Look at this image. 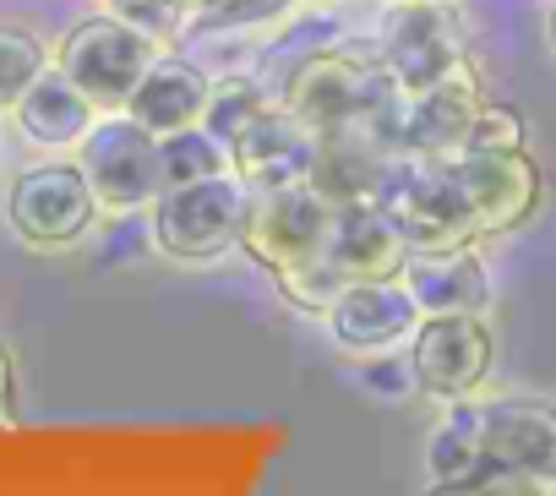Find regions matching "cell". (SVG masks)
Returning a JSON list of instances; mask_svg holds the SVG:
<instances>
[{
	"label": "cell",
	"mask_w": 556,
	"mask_h": 496,
	"mask_svg": "<svg viewBox=\"0 0 556 496\" xmlns=\"http://www.w3.org/2000/svg\"><path fill=\"white\" fill-rule=\"evenodd\" d=\"M377 202L393 213L399 234L409 240V252H447V245L480 240L469 196H464V186H458L447 158L399 153L388 180L377 186Z\"/></svg>",
	"instance_id": "1"
},
{
	"label": "cell",
	"mask_w": 556,
	"mask_h": 496,
	"mask_svg": "<svg viewBox=\"0 0 556 496\" xmlns=\"http://www.w3.org/2000/svg\"><path fill=\"white\" fill-rule=\"evenodd\" d=\"M339 202L328 191H317L312 180H290V186H251L245 196V224H240V245L245 257L267 274H285L301 263H317L328 252V229H333Z\"/></svg>",
	"instance_id": "2"
},
{
	"label": "cell",
	"mask_w": 556,
	"mask_h": 496,
	"mask_svg": "<svg viewBox=\"0 0 556 496\" xmlns=\"http://www.w3.org/2000/svg\"><path fill=\"white\" fill-rule=\"evenodd\" d=\"M245 196L251 186L224 169L207 180H186V186H164L153 202V240L159 252L175 263H213L229 245H240V224H245Z\"/></svg>",
	"instance_id": "3"
},
{
	"label": "cell",
	"mask_w": 556,
	"mask_h": 496,
	"mask_svg": "<svg viewBox=\"0 0 556 496\" xmlns=\"http://www.w3.org/2000/svg\"><path fill=\"white\" fill-rule=\"evenodd\" d=\"M77 164L99 196V207L126 213V207H153L164 191V153L159 131L131 120L126 110H110L93 120V131L77 142Z\"/></svg>",
	"instance_id": "4"
},
{
	"label": "cell",
	"mask_w": 556,
	"mask_h": 496,
	"mask_svg": "<svg viewBox=\"0 0 556 496\" xmlns=\"http://www.w3.org/2000/svg\"><path fill=\"white\" fill-rule=\"evenodd\" d=\"M153 61H159V44H153L148 34H137L131 23H121L115 12L77 23V28L61 39V50H55V66H61L104 115H110V110H126L131 88L142 82V72H148Z\"/></svg>",
	"instance_id": "5"
},
{
	"label": "cell",
	"mask_w": 556,
	"mask_h": 496,
	"mask_svg": "<svg viewBox=\"0 0 556 496\" xmlns=\"http://www.w3.org/2000/svg\"><path fill=\"white\" fill-rule=\"evenodd\" d=\"M7 218L12 229L39 245V252H61V245L83 240L99 218V196L83 175V164H34L12 180V196H7Z\"/></svg>",
	"instance_id": "6"
},
{
	"label": "cell",
	"mask_w": 556,
	"mask_h": 496,
	"mask_svg": "<svg viewBox=\"0 0 556 496\" xmlns=\"http://www.w3.org/2000/svg\"><path fill=\"white\" fill-rule=\"evenodd\" d=\"M491 371V328L480 311H437L420 317L409 339V377L420 393L453 404L469 398Z\"/></svg>",
	"instance_id": "7"
},
{
	"label": "cell",
	"mask_w": 556,
	"mask_h": 496,
	"mask_svg": "<svg viewBox=\"0 0 556 496\" xmlns=\"http://www.w3.org/2000/svg\"><path fill=\"white\" fill-rule=\"evenodd\" d=\"M485 431V485H556V404L545 398H491L480 404Z\"/></svg>",
	"instance_id": "8"
},
{
	"label": "cell",
	"mask_w": 556,
	"mask_h": 496,
	"mask_svg": "<svg viewBox=\"0 0 556 496\" xmlns=\"http://www.w3.org/2000/svg\"><path fill=\"white\" fill-rule=\"evenodd\" d=\"M447 164L469 196L480 234H507L540 207V164L523 148H464L447 153Z\"/></svg>",
	"instance_id": "9"
},
{
	"label": "cell",
	"mask_w": 556,
	"mask_h": 496,
	"mask_svg": "<svg viewBox=\"0 0 556 496\" xmlns=\"http://www.w3.org/2000/svg\"><path fill=\"white\" fill-rule=\"evenodd\" d=\"M323 317L344 355H393L415 339L426 311L415 306L404 279H350Z\"/></svg>",
	"instance_id": "10"
},
{
	"label": "cell",
	"mask_w": 556,
	"mask_h": 496,
	"mask_svg": "<svg viewBox=\"0 0 556 496\" xmlns=\"http://www.w3.org/2000/svg\"><path fill=\"white\" fill-rule=\"evenodd\" d=\"M312 158H317V131L285 110V104H262L245 115V126L229 137V169L245 186H290V180H312Z\"/></svg>",
	"instance_id": "11"
},
{
	"label": "cell",
	"mask_w": 556,
	"mask_h": 496,
	"mask_svg": "<svg viewBox=\"0 0 556 496\" xmlns=\"http://www.w3.org/2000/svg\"><path fill=\"white\" fill-rule=\"evenodd\" d=\"M485 93L475 82V66L458 61L447 77H437L420 93H404V153L420 158H447L469 142V126L480 115Z\"/></svg>",
	"instance_id": "12"
},
{
	"label": "cell",
	"mask_w": 556,
	"mask_h": 496,
	"mask_svg": "<svg viewBox=\"0 0 556 496\" xmlns=\"http://www.w3.org/2000/svg\"><path fill=\"white\" fill-rule=\"evenodd\" d=\"M323 257L344 279H399L409 263V240L399 234L393 213L377 196H355V202H339Z\"/></svg>",
	"instance_id": "13"
},
{
	"label": "cell",
	"mask_w": 556,
	"mask_h": 496,
	"mask_svg": "<svg viewBox=\"0 0 556 496\" xmlns=\"http://www.w3.org/2000/svg\"><path fill=\"white\" fill-rule=\"evenodd\" d=\"M464 61L453 23L442 17V0H420V7H399V17L388 23V44H382V72L404 88L420 93L437 77H447Z\"/></svg>",
	"instance_id": "14"
},
{
	"label": "cell",
	"mask_w": 556,
	"mask_h": 496,
	"mask_svg": "<svg viewBox=\"0 0 556 496\" xmlns=\"http://www.w3.org/2000/svg\"><path fill=\"white\" fill-rule=\"evenodd\" d=\"M399 279H404V290L415 295V306L426 317H437V311H485V301H491V279L475 257V240L447 245V252H409Z\"/></svg>",
	"instance_id": "15"
},
{
	"label": "cell",
	"mask_w": 556,
	"mask_h": 496,
	"mask_svg": "<svg viewBox=\"0 0 556 496\" xmlns=\"http://www.w3.org/2000/svg\"><path fill=\"white\" fill-rule=\"evenodd\" d=\"M12 115H17V126H23V137H28L34 148H77L104 110H99L61 66H45V72L28 82V93L12 104Z\"/></svg>",
	"instance_id": "16"
},
{
	"label": "cell",
	"mask_w": 556,
	"mask_h": 496,
	"mask_svg": "<svg viewBox=\"0 0 556 496\" xmlns=\"http://www.w3.org/2000/svg\"><path fill=\"white\" fill-rule=\"evenodd\" d=\"M207 104H213V82H207L191 61H180V55H159V61L142 72V82L131 88L126 115L164 137V131L197 126V120L207 115Z\"/></svg>",
	"instance_id": "17"
},
{
	"label": "cell",
	"mask_w": 556,
	"mask_h": 496,
	"mask_svg": "<svg viewBox=\"0 0 556 496\" xmlns=\"http://www.w3.org/2000/svg\"><path fill=\"white\" fill-rule=\"evenodd\" d=\"M426 474L442 491L485 485V431H480V404L475 398H453V409L431 431V442H426Z\"/></svg>",
	"instance_id": "18"
},
{
	"label": "cell",
	"mask_w": 556,
	"mask_h": 496,
	"mask_svg": "<svg viewBox=\"0 0 556 496\" xmlns=\"http://www.w3.org/2000/svg\"><path fill=\"white\" fill-rule=\"evenodd\" d=\"M159 153H164V186H186V180H207V175H224L229 169V142L207 120L180 126V131H164L159 137Z\"/></svg>",
	"instance_id": "19"
},
{
	"label": "cell",
	"mask_w": 556,
	"mask_h": 496,
	"mask_svg": "<svg viewBox=\"0 0 556 496\" xmlns=\"http://www.w3.org/2000/svg\"><path fill=\"white\" fill-rule=\"evenodd\" d=\"M45 66H50V55H45V44H39L34 28L0 23V110H12Z\"/></svg>",
	"instance_id": "20"
},
{
	"label": "cell",
	"mask_w": 556,
	"mask_h": 496,
	"mask_svg": "<svg viewBox=\"0 0 556 496\" xmlns=\"http://www.w3.org/2000/svg\"><path fill=\"white\" fill-rule=\"evenodd\" d=\"M273 284L290 295V306H301V311H328L333 306V295L350 284L328 257H317V263H301V268H285V274H273Z\"/></svg>",
	"instance_id": "21"
},
{
	"label": "cell",
	"mask_w": 556,
	"mask_h": 496,
	"mask_svg": "<svg viewBox=\"0 0 556 496\" xmlns=\"http://www.w3.org/2000/svg\"><path fill=\"white\" fill-rule=\"evenodd\" d=\"M110 12H115L121 23H131L137 34H148L159 50L191 23V7H186V0H110Z\"/></svg>",
	"instance_id": "22"
},
{
	"label": "cell",
	"mask_w": 556,
	"mask_h": 496,
	"mask_svg": "<svg viewBox=\"0 0 556 496\" xmlns=\"http://www.w3.org/2000/svg\"><path fill=\"white\" fill-rule=\"evenodd\" d=\"M464 148H523V115L507 110V104H480V115H475ZM464 148H458V153H464Z\"/></svg>",
	"instance_id": "23"
},
{
	"label": "cell",
	"mask_w": 556,
	"mask_h": 496,
	"mask_svg": "<svg viewBox=\"0 0 556 496\" xmlns=\"http://www.w3.org/2000/svg\"><path fill=\"white\" fill-rule=\"evenodd\" d=\"M295 0H213V7L197 17V23H207V28H245V23H267V17H278V12H290Z\"/></svg>",
	"instance_id": "24"
},
{
	"label": "cell",
	"mask_w": 556,
	"mask_h": 496,
	"mask_svg": "<svg viewBox=\"0 0 556 496\" xmlns=\"http://www.w3.org/2000/svg\"><path fill=\"white\" fill-rule=\"evenodd\" d=\"M12 420H17V360L0 344V431H12Z\"/></svg>",
	"instance_id": "25"
},
{
	"label": "cell",
	"mask_w": 556,
	"mask_h": 496,
	"mask_svg": "<svg viewBox=\"0 0 556 496\" xmlns=\"http://www.w3.org/2000/svg\"><path fill=\"white\" fill-rule=\"evenodd\" d=\"M545 34H551V50H556V7H551V17H545Z\"/></svg>",
	"instance_id": "26"
},
{
	"label": "cell",
	"mask_w": 556,
	"mask_h": 496,
	"mask_svg": "<svg viewBox=\"0 0 556 496\" xmlns=\"http://www.w3.org/2000/svg\"><path fill=\"white\" fill-rule=\"evenodd\" d=\"M186 7H191V17H202V12L213 7V0H186Z\"/></svg>",
	"instance_id": "27"
},
{
	"label": "cell",
	"mask_w": 556,
	"mask_h": 496,
	"mask_svg": "<svg viewBox=\"0 0 556 496\" xmlns=\"http://www.w3.org/2000/svg\"><path fill=\"white\" fill-rule=\"evenodd\" d=\"M393 7H420V0H393Z\"/></svg>",
	"instance_id": "28"
}]
</instances>
